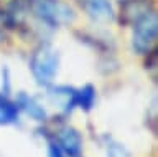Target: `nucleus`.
<instances>
[{"instance_id":"nucleus-8","label":"nucleus","mask_w":158,"mask_h":157,"mask_svg":"<svg viewBox=\"0 0 158 157\" xmlns=\"http://www.w3.org/2000/svg\"><path fill=\"white\" fill-rule=\"evenodd\" d=\"M49 99L54 104H58V107L66 112H71L76 107V89L69 86H56L49 89Z\"/></svg>"},{"instance_id":"nucleus-13","label":"nucleus","mask_w":158,"mask_h":157,"mask_svg":"<svg viewBox=\"0 0 158 157\" xmlns=\"http://www.w3.org/2000/svg\"><path fill=\"white\" fill-rule=\"evenodd\" d=\"M48 157H68V155L59 149L56 142H49V146H48Z\"/></svg>"},{"instance_id":"nucleus-3","label":"nucleus","mask_w":158,"mask_h":157,"mask_svg":"<svg viewBox=\"0 0 158 157\" xmlns=\"http://www.w3.org/2000/svg\"><path fill=\"white\" fill-rule=\"evenodd\" d=\"M158 37V18L155 12L140 18L133 25V37H132V48L138 55H150L155 48Z\"/></svg>"},{"instance_id":"nucleus-14","label":"nucleus","mask_w":158,"mask_h":157,"mask_svg":"<svg viewBox=\"0 0 158 157\" xmlns=\"http://www.w3.org/2000/svg\"><path fill=\"white\" fill-rule=\"evenodd\" d=\"M120 2H127V0H120Z\"/></svg>"},{"instance_id":"nucleus-11","label":"nucleus","mask_w":158,"mask_h":157,"mask_svg":"<svg viewBox=\"0 0 158 157\" xmlns=\"http://www.w3.org/2000/svg\"><path fill=\"white\" fill-rule=\"evenodd\" d=\"M96 104V88L92 85H86L81 89H76V107L82 111H91Z\"/></svg>"},{"instance_id":"nucleus-4","label":"nucleus","mask_w":158,"mask_h":157,"mask_svg":"<svg viewBox=\"0 0 158 157\" xmlns=\"http://www.w3.org/2000/svg\"><path fill=\"white\" fill-rule=\"evenodd\" d=\"M56 144L66 155L76 157L82 150V136L76 127L73 126H63L56 131Z\"/></svg>"},{"instance_id":"nucleus-6","label":"nucleus","mask_w":158,"mask_h":157,"mask_svg":"<svg viewBox=\"0 0 158 157\" xmlns=\"http://www.w3.org/2000/svg\"><path fill=\"white\" fill-rule=\"evenodd\" d=\"M28 15H30L28 0H12V2L7 3V7L2 13V22L8 28H18L25 25Z\"/></svg>"},{"instance_id":"nucleus-7","label":"nucleus","mask_w":158,"mask_h":157,"mask_svg":"<svg viewBox=\"0 0 158 157\" xmlns=\"http://www.w3.org/2000/svg\"><path fill=\"white\" fill-rule=\"evenodd\" d=\"M82 10L99 23H109L114 20V10L109 0H77Z\"/></svg>"},{"instance_id":"nucleus-12","label":"nucleus","mask_w":158,"mask_h":157,"mask_svg":"<svg viewBox=\"0 0 158 157\" xmlns=\"http://www.w3.org/2000/svg\"><path fill=\"white\" fill-rule=\"evenodd\" d=\"M106 154H107V157H130V152L127 150V147L114 139H107Z\"/></svg>"},{"instance_id":"nucleus-15","label":"nucleus","mask_w":158,"mask_h":157,"mask_svg":"<svg viewBox=\"0 0 158 157\" xmlns=\"http://www.w3.org/2000/svg\"><path fill=\"white\" fill-rule=\"evenodd\" d=\"M76 157H79V155H76Z\"/></svg>"},{"instance_id":"nucleus-2","label":"nucleus","mask_w":158,"mask_h":157,"mask_svg":"<svg viewBox=\"0 0 158 157\" xmlns=\"http://www.w3.org/2000/svg\"><path fill=\"white\" fill-rule=\"evenodd\" d=\"M30 12H33L43 23L49 27L64 25L74 20L71 7L58 0H28Z\"/></svg>"},{"instance_id":"nucleus-10","label":"nucleus","mask_w":158,"mask_h":157,"mask_svg":"<svg viewBox=\"0 0 158 157\" xmlns=\"http://www.w3.org/2000/svg\"><path fill=\"white\" fill-rule=\"evenodd\" d=\"M18 106L17 102L12 101L8 94L0 93V126H10L18 121Z\"/></svg>"},{"instance_id":"nucleus-1","label":"nucleus","mask_w":158,"mask_h":157,"mask_svg":"<svg viewBox=\"0 0 158 157\" xmlns=\"http://www.w3.org/2000/svg\"><path fill=\"white\" fill-rule=\"evenodd\" d=\"M30 70H31V75L38 85L41 86L51 85L59 70V53L48 43L40 45L31 53Z\"/></svg>"},{"instance_id":"nucleus-9","label":"nucleus","mask_w":158,"mask_h":157,"mask_svg":"<svg viewBox=\"0 0 158 157\" xmlns=\"http://www.w3.org/2000/svg\"><path fill=\"white\" fill-rule=\"evenodd\" d=\"M15 102H17L18 109L20 111H25L30 117H31V119L38 121V122L46 121V109H44V107L40 104L35 98L25 94V93H20Z\"/></svg>"},{"instance_id":"nucleus-5","label":"nucleus","mask_w":158,"mask_h":157,"mask_svg":"<svg viewBox=\"0 0 158 157\" xmlns=\"http://www.w3.org/2000/svg\"><path fill=\"white\" fill-rule=\"evenodd\" d=\"M153 12L150 0H127L122 2L120 8V22L123 25H135V23Z\"/></svg>"}]
</instances>
